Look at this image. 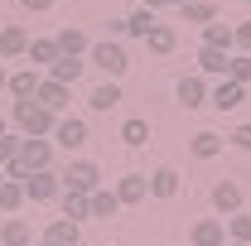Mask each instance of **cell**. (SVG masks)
<instances>
[{
	"label": "cell",
	"instance_id": "cell-32",
	"mask_svg": "<svg viewBox=\"0 0 251 246\" xmlns=\"http://www.w3.org/2000/svg\"><path fill=\"white\" fill-rule=\"evenodd\" d=\"M188 150L198 154V159H213V154L222 150V135H213V130H198V135L188 140Z\"/></svg>",
	"mask_w": 251,
	"mask_h": 246
},
{
	"label": "cell",
	"instance_id": "cell-44",
	"mask_svg": "<svg viewBox=\"0 0 251 246\" xmlns=\"http://www.w3.org/2000/svg\"><path fill=\"white\" fill-rule=\"evenodd\" d=\"M0 184H5V169H0Z\"/></svg>",
	"mask_w": 251,
	"mask_h": 246
},
{
	"label": "cell",
	"instance_id": "cell-43",
	"mask_svg": "<svg viewBox=\"0 0 251 246\" xmlns=\"http://www.w3.org/2000/svg\"><path fill=\"white\" fill-rule=\"evenodd\" d=\"M227 246H247V242H227Z\"/></svg>",
	"mask_w": 251,
	"mask_h": 246
},
{
	"label": "cell",
	"instance_id": "cell-15",
	"mask_svg": "<svg viewBox=\"0 0 251 246\" xmlns=\"http://www.w3.org/2000/svg\"><path fill=\"white\" fill-rule=\"evenodd\" d=\"M82 68H87V58H68V53H58V58L49 63V77L63 82V87H73V82L82 77Z\"/></svg>",
	"mask_w": 251,
	"mask_h": 246
},
{
	"label": "cell",
	"instance_id": "cell-3",
	"mask_svg": "<svg viewBox=\"0 0 251 246\" xmlns=\"http://www.w3.org/2000/svg\"><path fill=\"white\" fill-rule=\"evenodd\" d=\"M63 188H73V193H97L101 188V169H97L92 159H68V169L58 174Z\"/></svg>",
	"mask_w": 251,
	"mask_h": 246
},
{
	"label": "cell",
	"instance_id": "cell-27",
	"mask_svg": "<svg viewBox=\"0 0 251 246\" xmlns=\"http://www.w3.org/2000/svg\"><path fill=\"white\" fill-rule=\"evenodd\" d=\"M20 208H25V184L5 179V184H0V217H15Z\"/></svg>",
	"mask_w": 251,
	"mask_h": 246
},
{
	"label": "cell",
	"instance_id": "cell-31",
	"mask_svg": "<svg viewBox=\"0 0 251 246\" xmlns=\"http://www.w3.org/2000/svg\"><path fill=\"white\" fill-rule=\"evenodd\" d=\"M222 227H227V242H247L251 246V213H247V208L232 213V217H222Z\"/></svg>",
	"mask_w": 251,
	"mask_h": 246
},
{
	"label": "cell",
	"instance_id": "cell-35",
	"mask_svg": "<svg viewBox=\"0 0 251 246\" xmlns=\"http://www.w3.org/2000/svg\"><path fill=\"white\" fill-rule=\"evenodd\" d=\"M232 39H237L232 53H251V20H247V25H232Z\"/></svg>",
	"mask_w": 251,
	"mask_h": 246
},
{
	"label": "cell",
	"instance_id": "cell-19",
	"mask_svg": "<svg viewBox=\"0 0 251 246\" xmlns=\"http://www.w3.org/2000/svg\"><path fill=\"white\" fill-rule=\"evenodd\" d=\"M145 193H150V179H145V174H126L121 184H116L121 208H130V203H145Z\"/></svg>",
	"mask_w": 251,
	"mask_h": 246
},
{
	"label": "cell",
	"instance_id": "cell-33",
	"mask_svg": "<svg viewBox=\"0 0 251 246\" xmlns=\"http://www.w3.org/2000/svg\"><path fill=\"white\" fill-rule=\"evenodd\" d=\"M227 77L247 87V82H251V53H232V58H227Z\"/></svg>",
	"mask_w": 251,
	"mask_h": 246
},
{
	"label": "cell",
	"instance_id": "cell-21",
	"mask_svg": "<svg viewBox=\"0 0 251 246\" xmlns=\"http://www.w3.org/2000/svg\"><path fill=\"white\" fill-rule=\"evenodd\" d=\"M203 49H218V53H232L237 49V39H232V25H203Z\"/></svg>",
	"mask_w": 251,
	"mask_h": 246
},
{
	"label": "cell",
	"instance_id": "cell-40",
	"mask_svg": "<svg viewBox=\"0 0 251 246\" xmlns=\"http://www.w3.org/2000/svg\"><path fill=\"white\" fill-rule=\"evenodd\" d=\"M5 82H10V68H5V63H0V92H5Z\"/></svg>",
	"mask_w": 251,
	"mask_h": 246
},
{
	"label": "cell",
	"instance_id": "cell-1",
	"mask_svg": "<svg viewBox=\"0 0 251 246\" xmlns=\"http://www.w3.org/2000/svg\"><path fill=\"white\" fill-rule=\"evenodd\" d=\"M53 121H58V116H53L49 106H39V101H15V106H10V125H15L25 140H49V135H53Z\"/></svg>",
	"mask_w": 251,
	"mask_h": 246
},
{
	"label": "cell",
	"instance_id": "cell-45",
	"mask_svg": "<svg viewBox=\"0 0 251 246\" xmlns=\"http://www.w3.org/2000/svg\"><path fill=\"white\" fill-rule=\"evenodd\" d=\"M34 246H49V242H34Z\"/></svg>",
	"mask_w": 251,
	"mask_h": 246
},
{
	"label": "cell",
	"instance_id": "cell-20",
	"mask_svg": "<svg viewBox=\"0 0 251 246\" xmlns=\"http://www.w3.org/2000/svg\"><path fill=\"white\" fill-rule=\"evenodd\" d=\"M58 208H63V217H68V222H87V217H92L87 193H73V188H63V193H58Z\"/></svg>",
	"mask_w": 251,
	"mask_h": 246
},
{
	"label": "cell",
	"instance_id": "cell-17",
	"mask_svg": "<svg viewBox=\"0 0 251 246\" xmlns=\"http://www.w3.org/2000/svg\"><path fill=\"white\" fill-rule=\"evenodd\" d=\"M87 106L101 111V116H106L111 106H121V82H106V77H101V82L92 87V97H87Z\"/></svg>",
	"mask_w": 251,
	"mask_h": 246
},
{
	"label": "cell",
	"instance_id": "cell-36",
	"mask_svg": "<svg viewBox=\"0 0 251 246\" xmlns=\"http://www.w3.org/2000/svg\"><path fill=\"white\" fill-rule=\"evenodd\" d=\"M232 145H237V150H247V154H251V121H247V125H237V130H232Z\"/></svg>",
	"mask_w": 251,
	"mask_h": 246
},
{
	"label": "cell",
	"instance_id": "cell-22",
	"mask_svg": "<svg viewBox=\"0 0 251 246\" xmlns=\"http://www.w3.org/2000/svg\"><path fill=\"white\" fill-rule=\"evenodd\" d=\"M179 179H184L179 169H169V164H159L155 174H150V193H155V198H174V193H179Z\"/></svg>",
	"mask_w": 251,
	"mask_h": 246
},
{
	"label": "cell",
	"instance_id": "cell-14",
	"mask_svg": "<svg viewBox=\"0 0 251 246\" xmlns=\"http://www.w3.org/2000/svg\"><path fill=\"white\" fill-rule=\"evenodd\" d=\"M34 101H39V106H49L53 116H63V111H68V87L53 82V77H44V82H39V92H34Z\"/></svg>",
	"mask_w": 251,
	"mask_h": 246
},
{
	"label": "cell",
	"instance_id": "cell-2",
	"mask_svg": "<svg viewBox=\"0 0 251 246\" xmlns=\"http://www.w3.org/2000/svg\"><path fill=\"white\" fill-rule=\"evenodd\" d=\"M87 63H92V68H101V77H106V82H121V73L130 68L126 49H121V44H111V39L92 44V49H87Z\"/></svg>",
	"mask_w": 251,
	"mask_h": 246
},
{
	"label": "cell",
	"instance_id": "cell-24",
	"mask_svg": "<svg viewBox=\"0 0 251 246\" xmlns=\"http://www.w3.org/2000/svg\"><path fill=\"white\" fill-rule=\"evenodd\" d=\"M145 49H150V53H159V58H164V53H174V49H179V34L169 29V25H155V29L145 34Z\"/></svg>",
	"mask_w": 251,
	"mask_h": 246
},
{
	"label": "cell",
	"instance_id": "cell-26",
	"mask_svg": "<svg viewBox=\"0 0 251 246\" xmlns=\"http://www.w3.org/2000/svg\"><path fill=\"white\" fill-rule=\"evenodd\" d=\"M179 15H184V25H213L218 5L213 0H188V5H179Z\"/></svg>",
	"mask_w": 251,
	"mask_h": 246
},
{
	"label": "cell",
	"instance_id": "cell-16",
	"mask_svg": "<svg viewBox=\"0 0 251 246\" xmlns=\"http://www.w3.org/2000/svg\"><path fill=\"white\" fill-rule=\"evenodd\" d=\"M53 44H58V53H68V58H87V49H92V44H87V34L73 29V25L53 34Z\"/></svg>",
	"mask_w": 251,
	"mask_h": 246
},
{
	"label": "cell",
	"instance_id": "cell-39",
	"mask_svg": "<svg viewBox=\"0 0 251 246\" xmlns=\"http://www.w3.org/2000/svg\"><path fill=\"white\" fill-rule=\"evenodd\" d=\"M140 5H145V10H164L169 0H140Z\"/></svg>",
	"mask_w": 251,
	"mask_h": 246
},
{
	"label": "cell",
	"instance_id": "cell-37",
	"mask_svg": "<svg viewBox=\"0 0 251 246\" xmlns=\"http://www.w3.org/2000/svg\"><path fill=\"white\" fill-rule=\"evenodd\" d=\"M121 34H126V20H106V39H111V44H116Z\"/></svg>",
	"mask_w": 251,
	"mask_h": 246
},
{
	"label": "cell",
	"instance_id": "cell-18",
	"mask_svg": "<svg viewBox=\"0 0 251 246\" xmlns=\"http://www.w3.org/2000/svg\"><path fill=\"white\" fill-rule=\"evenodd\" d=\"M39 242H49V246H77V222L53 217V222L44 227V237H39Z\"/></svg>",
	"mask_w": 251,
	"mask_h": 246
},
{
	"label": "cell",
	"instance_id": "cell-29",
	"mask_svg": "<svg viewBox=\"0 0 251 246\" xmlns=\"http://www.w3.org/2000/svg\"><path fill=\"white\" fill-rule=\"evenodd\" d=\"M121 140L130 145V150H140V145L150 140V121H145V116H130V121H121Z\"/></svg>",
	"mask_w": 251,
	"mask_h": 246
},
{
	"label": "cell",
	"instance_id": "cell-12",
	"mask_svg": "<svg viewBox=\"0 0 251 246\" xmlns=\"http://www.w3.org/2000/svg\"><path fill=\"white\" fill-rule=\"evenodd\" d=\"M242 97H247V87H242V82H232V77H218V87L208 92V101H213L218 111H237V106H242Z\"/></svg>",
	"mask_w": 251,
	"mask_h": 246
},
{
	"label": "cell",
	"instance_id": "cell-6",
	"mask_svg": "<svg viewBox=\"0 0 251 246\" xmlns=\"http://www.w3.org/2000/svg\"><path fill=\"white\" fill-rule=\"evenodd\" d=\"M29 39L34 34L25 29V25H5V29H0V63L25 58V53H29Z\"/></svg>",
	"mask_w": 251,
	"mask_h": 246
},
{
	"label": "cell",
	"instance_id": "cell-42",
	"mask_svg": "<svg viewBox=\"0 0 251 246\" xmlns=\"http://www.w3.org/2000/svg\"><path fill=\"white\" fill-rule=\"evenodd\" d=\"M169 5H188V0H169Z\"/></svg>",
	"mask_w": 251,
	"mask_h": 246
},
{
	"label": "cell",
	"instance_id": "cell-41",
	"mask_svg": "<svg viewBox=\"0 0 251 246\" xmlns=\"http://www.w3.org/2000/svg\"><path fill=\"white\" fill-rule=\"evenodd\" d=\"M5 130H10V116H0V135H5Z\"/></svg>",
	"mask_w": 251,
	"mask_h": 246
},
{
	"label": "cell",
	"instance_id": "cell-25",
	"mask_svg": "<svg viewBox=\"0 0 251 246\" xmlns=\"http://www.w3.org/2000/svg\"><path fill=\"white\" fill-rule=\"evenodd\" d=\"M227 58H232V53H218V49H198V77H227Z\"/></svg>",
	"mask_w": 251,
	"mask_h": 246
},
{
	"label": "cell",
	"instance_id": "cell-13",
	"mask_svg": "<svg viewBox=\"0 0 251 246\" xmlns=\"http://www.w3.org/2000/svg\"><path fill=\"white\" fill-rule=\"evenodd\" d=\"M39 237L29 232L25 217H0V246H34Z\"/></svg>",
	"mask_w": 251,
	"mask_h": 246
},
{
	"label": "cell",
	"instance_id": "cell-23",
	"mask_svg": "<svg viewBox=\"0 0 251 246\" xmlns=\"http://www.w3.org/2000/svg\"><path fill=\"white\" fill-rule=\"evenodd\" d=\"M87 208H92V217H116L121 198H116V188H97V193H87Z\"/></svg>",
	"mask_w": 251,
	"mask_h": 246
},
{
	"label": "cell",
	"instance_id": "cell-28",
	"mask_svg": "<svg viewBox=\"0 0 251 246\" xmlns=\"http://www.w3.org/2000/svg\"><path fill=\"white\" fill-rule=\"evenodd\" d=\"M155 25H159V20H155V10H145V5L126 15V34H130V39H145V34L155 29Z\"/></svg>",
	"mask_w": 251,
	"mask_h": 246
},
{
	"label": "cell",
	"instance_id": "cell-8",
	"mask_svg": "<svg viewBox=\"0 0 251 246\" xmlns=\"http://www.w3.org/2000/svg\"><path fill=\"white\" fill-rule=\"evenodd\" d=\"M208 198H213V208H218L222 217L242 213V184H237V179H218V184H213V193H208Z\"/></svg>",
	"mask_w": 251,
	"mask_h": 246
},
{
	"label": "cell",
	"instance_id": "cell-38",
	"mask_svg": "<svg viewBox=\"0 0 251 246\" xmlns=\"http://www.w3.org/2000/svg\"><path fill=\"white\" fill-rule=\"evenodd\" d=\"M20 5H25V10H29V15H44V10H49V5H53V0H20Z\"/></svg>",
	"mask_w": 251,
	"mask_h": 246
},
{
	"label": "cell",
	"instance_id": "cell-46",
	"mask_svg": "<svg viewBox=\"0 0 251 246\" xmlns=\"http://www.w3.org/2000/svg\"><path fill=\"white\" fill-rule=\"evenodd\" d=\"M101 246H106V242H101Z\"/></svg>",
	"mask_w": 251,
	"mask_h": 246
},
{
	"label": "cell",
	"instance_id": "cell-7",
	"mask_svg": "<svg viewBox=\"0 0 251 246\" xmlns=\"http://www.w3.org/2000/svg\"><path fill=\"white\" fill-rule=\"evenodd\" d=\"M174 97H179V106H184V111L203 106V101H208V77H198V73H184V77H179V87H174Z\"/></svg>",
	"mask_w": 251,
	"mask_h": 246
},
{
	"label": "cell",
	"instance_id": "cell-9",
	"mask_svg": "<svg viewBox=\"0 0 251 246\" xmlns=\"http://www.w3.org/2000/svg\"><path fill=\"white\" fill-rule=\"evenodd\" d=\"M39 68H15L10 73V82H5V92L15 97V101H34V92H39Z\"/></svg>",
	"mask_w": 251,
	"mask_h": 246
},
{
	"label": "cell",
	"instance_id": "cell-30",
	"mask_svg": "<svg viewBox=\"0 0 251 246\" xmlns=\"http://www.w3.org/2000/svg\"><path fill=\"white\" fill-rule=\"evenodd\" d=\"M25 58H29V68H49V63L58 58V44L53 39H29V53Z\"/></svg>",
	"mask_w": 251,
	"mask_h": 246
},
{
	"label": "cell",
	"instance_id": "cell-5",
	"mask_svg": "<svg viewBox=\"0 0 251 246\" xmlns=\"http://www.w3.org/2000/svg\"><path fill=\"white\" fill-rule=\"evenodd\" d=\"M49 140H53V150H82L87 145V121L82 116H58Z\"/></svg>",
	"mask_w": 251,
	"mask_h": 246
},
{
	"label": "cell",
	"instance_id": "cell-10",
	"mask_svg": "<svg viewBox=\"0 0 251 246\" xmlns=\"http://www.w3.org/2000/svg\"><path fill=\"white\" fill-rule=\"evenodd\" d=\"M227 242V227H222V217H198L193 222V237L188 246H222Z\"/></svg>",
	"mask_w": 251,
	"mask_h": 246
},
{
	"label": "cell",
	"instance_id": "cell-4",
	"mask_svg": "<svg viewBox=\"0 0 251 246\" xmlns=\"http://www.w3.org/2000/svg\"><path fill=\"white\" fill-rule=\"evenodd\" d=\"M58 193H63V179L53 169H34L25 179V203H58Z\"/></svg>",
	"mask_w": 251,
	"mask_h": 246
},
{
	"label": "cell",
	"instance_id": "cell-11",
	"mask_svg": "<svg viewBox=\"0 0 251 246\" xmlns=\"http://www.w3.org/2000/svg\"><path fill=\"white\" fill-rule=\"evenodd\" d=\"M20 164L25 169H53V140H25V150H20Z\"/></svg>",
	"mask_w": 251,
	"mask_h": 246
},
{
	"label": "cell",
	"instance_id": "cell-34",
	"mask_svg": "<svg viewBox=\"0 0 251 246\" xmlns=\"http://www.w3.org/2000/svg\"><path fill=\"white\" fill-rule=\"evenodd\" d=\"M20 150H25V135H20V130H5V135H0V164L20 159Z\"/></svg>",
	"mask_w": 251,
	"mask_h": 246
}]
</instances>
